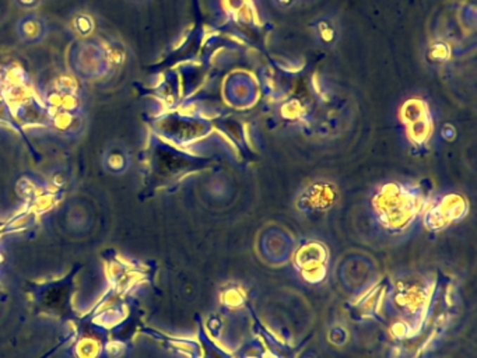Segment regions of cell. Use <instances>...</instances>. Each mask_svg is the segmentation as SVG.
<instances>
[{"label":"cell","mask_w":477,"mask_h":358,"mask_svg":"<svg viewBox=\"0 0 477 358\" xmlns=\"http://www.w3.org/2000/svg\"><path fill=\"white\" fill-rule=\"evenodd\" d=\"M48 34V25L45 20L35 14V13H28L24 17H21L17 23V35L21 42L34 45L45 39Z\"/></svg>","instance_id":"6da1fadb"},{"label":"cell","mask_w":477,"mask_h":358,"mask_svg":"<svg viewBox=\"0 0 477 358\" xmlns=\"http://www.w3.org/2000/svg\"><path fill=\"white\" fill-rule=\"evenodd\" d=\"M104 168L114 175H120L129 170L130 165V153L127 147L120 141H111L103 157Z\"/></svg>","instance_id":"7a4b0ae2"},{"label":"cell","mask_w":477,"mask_h":358,"mask_svg":"<svg viewBox=\"0 0 477 358\" xmlns=\"http://www.w3.org/2000/svg\"><path fill=\"white\" fill-rule=\"evenodd\" d=\"M312 32L318 45L324 48H333L341 38L339 27L328 17H319L315 20L312 24Z\"/></svg>","instance_id":"3957f363"},{"label":"cell","mask_w":477,"mask_h":358,"mask_svg":"<svg viewBox=\"0 0 477 358\" xmlns=\"http://www.w3.org/2000/svg\"><path fill=\"white\" fill-rule=\"evenodd\" d=\"M73 27L79 34L89 35L94 30V21L89 14L82 13L73 18Z\"/></svg>","instance_id":"277c9868"},{"label":"cell","mask_w":477,"mask_h":358,"mask_svg":"<svg viewBox=\"0 0 477 358\" xmlns=\"http://www.w3.org/2000/svg\"><path fill=\"white\" fill-rule=\"evenodd\" d=\"M450 56V49L445 44H437L433 46V51H431V58L434 62H443L447 58Z\"/></svg>","instance_id":"5b68a950"},{"label":"cell","mask_w":477,"mask_h":358,"mask_svg":"<svg viewBox=\"0 0 477 358\" xmlns=\"http://www.w3.org/2000/svg\"><path fill=\"white\" fill-rule=\"evenodd\" d=\"M14 1L20 8L27 10V11H32L41 4L42 0H14Z\"/></svg>","instance_id":"8992f818"},{"label":"cell","mask_w":477,"mask_h":358,"mask_svg":"<svg viewBox=\"0 0 477 358\" xmlns=\"http://www.w3.org/2000/svg\"><path fill=\"white\" fill-rule=\"evenodd\" d=\"M272 3L280 10H290L298 3V0H272Z\"/></svg>","instance_id":"52a82bcc"},{"label":"cell","mask_w":477,"mask_h":358,"mask_svg":"<svg viewBox=\"0 0 477 358\" xmlns=\"http://www.w3.org/2000/svg\"><path fill=\"white\" fill-rule=\"evenodd\" d=\"M126 1H129V3H132V4H134V6H143V4L150 3L151 0H126Z\"/></svg>","instance_id":"ba28073f"}]
</instances>
